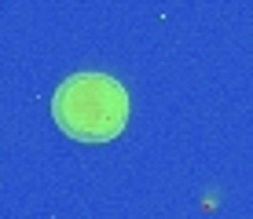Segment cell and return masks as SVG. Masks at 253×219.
Here are the masks:
<instances>
[{"label":"cell","mask_w":253,"mask_h":219,"mask_svg":"<svg viewBox=\"0 0 253 219\" xmlns=\"http://www.w3.org/2000/svg\"><path fill=\"white\" fill-rule=\"evenodd\" d=\"M128 113H132V102L125 84L99 69L70 73L51 92V121L74 143H114L128 125Z\"/></svg>","instance_id":"cell-1"}]
</instances>
